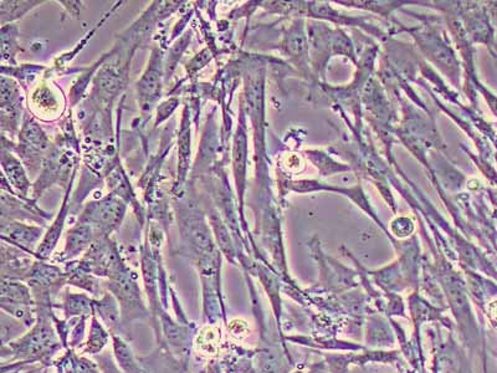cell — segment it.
Listing matches in <instances>:
<instances>
[{
  "label": "cell",
  "mask_w": 497,
  "mask_h": 373,
  "mask_svg": "<svg viewBox=\"0 0 497 373\" xmlns=\"http://www.w3.org/2000/svg\"><path fill=\"white\" fill-rule=\"evenodd\" d=\"M114 352H116L120 365L126 372L141 373L140 367L136 365L132 353L128 350V347L125 345V342L122 339H114Z\"/></svg>",
  "instance_id": "5b68a950"
},
{
  "label": "cell",
  "mask_w": 497,
  "mask_h": 373,
  "mask_svg": "<svg viewBox=\"0 0 497 373\" xmlns=\"http://www.w3.org/2000/svg\"><path fill=\"white\" fill-rule=\"evenodd\" d=\"M101 327L100 326L94 325V329L91 331V339H88V350L96 352L99 350H101L102 346L106 342V335H103Z\"/></svg>",
  "instance_id": "ba28073f"
},
{
  "label": "cell",
  "mask_w": 497,
  "mask_h": 373,
  "mask_svg": "<svg viewBox=\"0 0 497 373\" xmlns=\"http://www.w3.org/2000/svg\"><path fill=\"white\" fill-rule=\"evenodd\" d=\"M3 167L7 172L9 181H12L13 185H15L18 190H21L23 193H25L29 187V181L25 176V172L23 170L21 163L18 162L10 153H3Z\"/></svg>",
  "instance_id": "3957f363"
},
{
  "label": "cell",
  "mask_w": 497,
  "mask_h": 373,
  "mask_svg": "<svg viewBox=\"0 0 497 373\" xmlns=\"http://www.w3.org/2000/svg\"><path fill=\"white\" fill-rule=\"evenodd\" d=\"M92 229L88 225H81L75 228L74 231L70 233L66 245V253L68 257H74L79 251L82 250L88 242L91 240Z\"/></svg>",
  "instance_id": "277c9868"
},
{
  "label": "cell",
  "mask_w": 497,
  "mask_h": 373,
  "mask_svg": "<svg viewBox=\"0 0 497 373\" xmlns=\"http://www.w3.org/2000/svg\"><path fill=\"white\" fill-rule=\"evenodd\" d=\"M179 159H181V176H184V172L187 170V162L189 156V129L186 123L183 126L179 138Z\"/></svg>",
  "instance_id": "52a82bcc"
},
{
  "label": "cell",
  "mask_w": 497,
  "mask_h": 373,
  "mask_svg": "<svg viewBox=\"0 0 497 373\" xmlns=\"http://www.w3.org/2000/svg\"><path fill=\"white\" fill-rule=\"evenodd\" d=\"M122 213H123V208H122L121 203L114 199H111V201L108 199L94 208L91 218L99 227H101V229H111L121 220L122 216H123Z\"/></svg>",
  "instance_id": "7a4b0ae2"
},
{
  "label": "cell",
  "mask_w": 497,
  "mask_h": 373,
  "mask_svg": "<svg viewBox=\"0 0 497 373\" xmlns=\"http://www.w3.org/2000/svg\"><path fill=\"white\" fill-rule=\"evenodd\" d=\"M9 237L13 239L14 242H18V243H33L36 237H39V233L40 231L34 229V228H27V227H23V225H18V227H9Z\"/></svg>",
  "instance_id": "8992f818"
},
{
  "label": "cell",
  "mask_w": 497,
  "mask_h": 373,
  "mask_svg": "<svg viewBox=\"0 0 497 373\" xmlns=\"http://www.w3.org/2000/svg\"><path fill=\"white\" fill-rule=\"evenodd\" d=\"M161 56L155 54L152 56L151 65L148 66L146 74L138 82V96L143 107H149L152 102L158 99V96L161 95Z\"/></svg>",
  "instance_id": "6da1fadb"
}]
</instances>
